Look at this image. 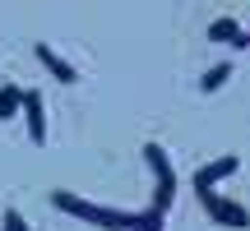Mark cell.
I'll return each instance as SVG.
<instances>
[{"label":"cell","mask_w":250,"mask_h":231,"mask_svg":"<svg viewBox=\"0 0 250 231\" xmlns=\"http://www.w3.org/2000/svg\"><path fill=\"white\" fill-rule=\"evenodd\" d=\"M51 208H61V213H70V217H83V222H93V227H102V231H134V227H139V217H134V213L88 204V199L70 194V190H51Z\"/></svg>","instance_id":"1"},{"label":"cell","mask_w":250,"mask_h":231,"mask_svg":"<svg viewBox=\"0 0 250 231\" xmlns=\"http://www.w3.org/2000/svg\"><path fill=\"white\" fill-rule=\"evenodd\" d=\"M199 208H204L213 222H223V227H241V231L250 227V208H241L236 199H223L218 190H204V194H199Z\"/></svg>","instance_id":"2"},{"label":"cell","mask_w":250,"mask_h":231,"mask_svg":"<svg viewBox=\"0 0 250 231\" xmlns=\"http://www.w3.org/2000/svg\"><path fill=\"white\" fill-rule=\"evenodd\" d=\"M236 171H241V157H236V153H227V157H218V162H208V167H199V171H195V194L213 190L218 180L236 176Z\"/></svg>","instance_id":"3"},{"label":"cell","mask_w":250,"mask_h":231,"mask_svg":"<svg viewBox=\"0 0 250 231\" xmlns=\"http://www.w3.org/2000/svg\"><path fill=\"white\" fill-rule=\"evenodd\" d=\"M23 116H28V134H33V143H46V111H42V93H33V88L23 93Z\"/></svg>","instance_id":"4"},{"label":"cell","mask_w":250,"mask_h":231,"mask_svg":"<svg viewBox=\"0 0 250 231\" xmlns=\"http://www.w3.org/2000/svg\"><path fill=\"white\" fill-rule=\"evenodd\" d=\"M37 60H42V65H46V70H51V74H56L61 83H74V79H79V74H74V65H65V60H61V56H56V51H51L46 42L37 46Z\"/></svg>","instance_id":"5"},{"label":"cell","mask_w":250,"mask_h":231,"mask_svg":"<svg viewBox=\"0 0 250 231\" xmlns=\"http://www.w3.org/2000/svg\"><path fill=\"white\" fill-rule=\"evenodd\" d=\"M208 37H213V42H236V46L246 42V33L236 28V19H213V23H208Z\"/></svg>","instance_id":"6"},{"label":"cell","mask_w":250,"mask_h":231,"mask_svg":"<svg viewBox=\"0 0 250 231\" xmlns=\"http://www.w3.org/2000/svg\"><path fill=\"white\" fill-rule=\"evenodd\" d=\"M144 162L158 171V180H162V176H176V171H171V157L162 153V143H144Z\"/></svg>","instance_id":"7"},{"label":"cell","mask_w":250,"mask_h":231,"mask_svg":"<svg viewBox=\"0 0 250 231\" xmlns=\"http://www.w3.org/2000/svg\"><path fill=\"white\" fill-rule=\"evenodd\" d=\"M227 79H232V65H213V70L204 74V83H199V93H218Z\"/></svg>","instance_id":"8"},{"label":"cell","mask_w":250,"mask_h":231,"mask_svg":"<svg viewBox=\"0 0 250 231\" xmlns=\"http://www.w3.org/2000/svg\"><path fill=\"white\" fill-rule=\"evenodd\" d=\"M19 107H23V93L19 88H0V120H9Z\"/></svg>","instance_id":"9"},{"label":"cell","mask_w":250,"mask_h":231,"mask_svg":"<svg viewBox=\"0 0 250 231\" xmlns=\"http://www.w3.org/2000/svg\"><path fill=\"white\" fill-rule=\"evenodd\" d=\"M0 227H5V231H28V222L14 213V208H5V222H0Z\"/></svg>","instance_id":"10"}]
</instances>
